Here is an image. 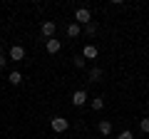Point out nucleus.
Returning <instances> with one entry per match:
<instances>
[{"label": "nucleus", "mask_w": 149, "mask_h": 139, "mask_svg": "<svg viewBox=\"0 0 149 139\" xmlns=\"http://www.w3.org/2000/svg\"><path fill=\"white\" fill-rule=\"evenodd\" d=\"M50 129H52L55 134H62V132L70 129V122L65 117H52V119H50Z\"/></svg>", "instance_id": "obj_1"}, {"label": "nucleus", "mask_w": 149, "mask_h": 139, "mask_svg": "<svg viewBox=\"0 0 149 139\" xmlns=\"http://www.w3.org/2000/svg\"><path fill=\"white\" fill-rule=\"evenodd\" d=\"M74 22H77V25H87V22H92V13L87 10V8H77V10H74Z\"/></svg>", "instance_id": "obj_2"}, {"label": "nucleus", "mask_w": 149, "mask_h": 139, "mask_svg": "<svg viewBox=\"0 0 149 139\" xmlns=\"http://www.w3.org/2000/svg\"><path fill=\"white\" fill-rule=\"evenodd\" d=\"M40 32H42V35H45V38H55V32H57V22H55V20H45L42 22V27H40Z\"/></svg>", "instance_id": "obj_3"}, {"label": "nucleus", "mask_w": 149, "mask_h": 139, "mask_svg": "<svg viewBox=\"0 0 149 139\" xmlns=\"http://www.w3.org/2000/svg\"><path fill=\"white\" fill-rule=\"evenodd\" d=\"M87 99H90V97H87L85 90H74V92H72V104H74V107H82V104H87Z\"/></svg>", "instance_id": "obj_4"}, {"label": "nucleus", "mask_w": 149, "mask_h": 139, "mask_svg": "<svg viewBox=\"0 0 149 139\" xmlns=\"http://www.w3.org/2000/svg\"><path fill=\"white\" fill-rule=\"evenodd\" d=\"M8 57H10V60H15V62H20V60L25 57V47H22V45H13V47H10V52H8Z\"/></svg>", "instance_id": "obj_5"}, {"label": "nucleus", "mask_w": 149, "mask_h": 139, "mask_svg": "<svg viewBox=\"0 0 149 139\" xmlns=\"http://www.w3.org/2000/svg\"><path fill=\"white\" fill-rule=\"evenodd\" d=\"M45 50H47V52H50V55H57V52H60V50H62V42H60V40H57V38H50V40H47V42H45Z\"/></svg>", "instance_id": "obj_6"}, {"label": "nucleus", "mask_w": 149, "mask_h": 139, "mask_svg": "<svg viewBox=\"0 0 149 139\" xmlns=\"http://www.w3.org/2000/svg\"><path fill=\"white\" fill-rule=\"evenodd\" d=\"M97 55H100V50L95 45H85V50H82V57L85 60H97Z\"/></svg>", "instance_id": "obj_7"}, {"label": "nucleus", "mask_w": 149, "mask_h": 139, "mask_svg": "<svg viewBox=\"0 0 149 139\" xmlns=\"http://www.w3.org/2000/svg\"><path fill=\"white\" fill-rule=\"evenodd\" d=\"M100 134H104V137L112 134V122H109V119H102V122H100Z\"/></svg>", "instance_id": "obj_8"}, {"label": "nucleus", "mask_w": 149, "mask_h": 139, "mask_svg": "<svg viewBox=\"0 0 149 139\" xmlns=\"http://www.w3.org/2000/svg\"><path fill=\"white\" fill-rule=\"evenodd\" d=\"M80 32H82V27L77 25V22H70V25H67V35H70V38H77Z\"/></svg>", "instance_id": "obj_9"}, {"label": "nucleus", "mask_w": 149, "mask_h": 139, "mask_svg": "<svg viewBox=\"0 0 149 139\" xmlns=\"http://www.w3.org/2000/svg\"><path fill=\"white\" fill-rule=\"evenodd\" d=\"M90 107L95 109V112H100V109H104V99H102V97H95V99H90Z\"/></svg>", "instance_id": "obj_10"}, {"label": "nucleus", "mask_w": 149, "mask_h": 139, "mask_svg": "<svg viewBox=\"0 0 149 139\" xmlns=\"http://www.w3.org/2000/svg\"><path fill=\"white\" fill-rule=\"evenodd\" d=\"M8 82H10V85H20V82H22V75L17 72V70H13L10 75H8Z\"/></svg>", "instance_id": "obj_11"}, {"label": "nucleus", "mask_w": 149, "mask_h": 139, "mask_svg": "<svg viewBox=\"0 0 149 139\" xmlns=\"http://www.w3.org/2000/svg\"><path fill=\"white\" fill-rule=\"evenodd\" d=\"M90 82H102V70L100 67H92L90 70Z\"/></svg>", "instance_id": "obj_12"}, {"label": "nucleus", "mask_w": 149, "mask_h": 139, "mask_svg": "<svg viewBox=\"0 0 149 139\" xmlns=\"http://www.w3.org/2000/svg\"><path fill=\"white\" fill-rule=\"evenodd\" d=\"M85 32H87V35H95V32H97V22H95V20L87 22V25H85Z\"/></svg>", "instance_id": "obj_13"}, {"label": "nucleus", "mask_w": 149, "mask_h": 139, "mask_svg": "<svg viewBox=\"0 0 149 139\" xmlns=\"http://www.w3.org/2000/svg\"><path fill=\"white\" fill-rule=\"evenodd\" d=\"M139 129H142L144 134H149V119H142V122H139Z\"/></svg>", "instance_id": "obj_14"}, {"label": "nucleus", "mask_w": 149, "mask_h": 139, "mask_svg": "<svg viewBox=\"0 0 149 139\" xmlns=\"http://www.w3.org/2000/svg\"><path fill=\"white\" fill-rule=\"evenodd\" d=\"M117 139H134V134L129 132V129H124V132H119V137Z\"/></svg>", "instance_id": "obj_15"}, {"label": "nucleus", "mask_w": 149, "mask_h": 139, "mask_svg": "<svg viewBox=\"0 0 149 139\" xmlns=\"http://www.w3.org/2000/svg\"><path fill=\"white\" fill-rule=\"evenodd\" d=\"M85 62H87V60L82 57V55H80V57H74V67H80V70H82V67H85Z\"/></svg>", "instance_id": "obj_16"}, {"label": "nucleus", "mask_w": 149, "mask_h": 139, "mask_svg": "<svg viewBox=\"0 0 149 139\" xmlns=\"http://www.w3.org/2000/svg\"><path fill=\"white\" fill-rule=\"evenodd\" d=\"M5 65H8V57H5L3 52H0V67H5Z\"/></svg>", "instance_id": "obj_17"}, {"label": "nucleus", "mask_w": 149, "mask_h": 139, "mask_svg": "<svg viewBox=\"0 0 149 139\" xmlns=\"http://www.w3.org/2000/svg\"><path fill=\"white\" fill-rule=\"evenodd\" d=\"M147 104H149V102H147Z\"/></svg>", "instance_id": "obj_18"}]
</instances>
